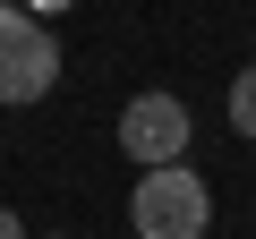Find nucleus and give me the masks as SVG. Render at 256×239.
Segmentation results:
<instances>
[{
	"mask_svg": "<svg viewBox=\"0 0 256 239\" xmlns=\"http://www.w3.org/2000/svg\"><path fill=\"white\" fill-rule=\"evenodd\" d=\"M0 239H26V222H18V214H9V205H0Z\"/></svg>",
	"mask_w": 256,
	"mask_h": 239,
	"instance_id": "39448f33",
	"label": "nucleus"
},
{
	"mask_svg": "<svg viewBox=\"0 0 256 239\" xmlns=\"http://www.w3.org/2000/svg\"><path fill=\"white\" fill-rule=\"evenodd\" d=\"M128 222H137V239H205L214 222V196L188 162L171 171H137V188H128Z\"/></svg>",
	"mask_w": 256,
	"mask_h": 239,
	"instance_id": "f03ea898",
	"label": "nucleus"
},
{
	"mask_svg": "<svg viewBox=\"0 0 256 239\" xmlns=\"http://www.w3.org/2000/svg\"><path fill=\"white\" fill-rule=\"evenodd\" d=\"M60 239H68V230H60Z\"/></svg>",
	"mask_w": 256,
	"mask_h": 239,
	"instance_id": "423d86ee",
	"label": "nucleus"
},
{
	"mask_svg": "<svg viewBox=\"0 0 256 239\" xmlns=\"http://www.w3.org/2000/svg\"><path fill=\"white\" fill-rule=\"evenodd\" d=\"M52 86H60V34H52V18L0 0V111H26Z\"/></svg>",
	"mask_w": 256,
	"mask_h": 239,
	"instance_id": "f257e3e1",
	"label": "nucleus"
},
{
	"mask_svg": "<svg viewBox=\"0 0 256 239\" xmlns=\"http://www.w3.org/2000/svg\"><path fill=\"white\" fill-rule=\"evenodd\" d=\"M188 137H196V120H188L180 94H128V111H120V154L137 162V171L188 162Z\"/></svg>",
	"mask_w": 256,
	"mask_h": 239,
	"instance_id": "7ed1b4c3",
	"label": "nucleus"
},
{
	"mask_svg": "<svg viewBox=\"0 0 256 239\" xmlns=\"http://www.w3.org/2000/svg\"><path fill=\"white\" fill-rule=\"evenodd\" d=\"M222 111H230V128H239V137L256 146V60H248V68L230 77V94H222Z\"/></svg>",
	"mask_w": 256,
	"mask_h": 239,
	"instance_id": "20e7f679",
	"label": "nucleus"
}]
</instances>
